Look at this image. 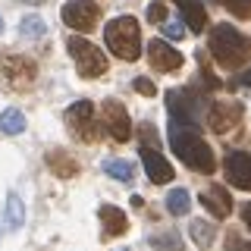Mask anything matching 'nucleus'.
<instances>
[{
	"mask_svg": "<svg viewBox=\"0 0 251 251\" xmlns=\"http://www.w3.org/2000/svg\"><path fill=\"white\" fill-rule=\"evenodd\" d=\"M170 148L188 170L204 173V176H210L217 170V157L207 141L198 135V129H185L179 123H170Z\"/></svg>",
	"mask_w": 251,
	"mask_h": 251,
	"instance_id": "f257e3e1",
	"label": "nucleus"
},
{
	"mask_svg": "<svg viewBox=\"0 0 251 251\" xmlns=\"http://www.w3.org/2000/svg\"><path fill=\"white\" fill-rule=\"evenodd\" d=\"M242 223L248 226V232H251V201L245 204V207H242Z\"/></svg>",
	"mask_w": 251,
	"mask_h": 251,
	"instance_id": "c756f323",
	"label": "nucleus"
},
{
	"mask_svg": "<svg viewBox=\"0 0 251 251\" xmlns=\"http://www.w3.org/2000/svg\"><path fill=\"white\" fill-rule=\"evenodd\" d=\"M192 239H195L198 248L207 251L210 245H214V239H217V226L207 223V220H192Z\"/></svg>",
	"mask_w": 251,
	"mask_h": 251,
	"instance_id": "a211bd4d",
	"label": "nucleus"
},
{
	"mask_svg": "<svg viewBox=\"0 0 251 251\" xmlns=\"http://www.w3.org/2000/svg\"><path fill=\"white\" fill-rule=\"evenodd\" d=\"M198 201H201V207H207V214L214 220L229 217V210H232V198L223 185H210V192H201Z\"/></svg>",
	"mask_w": 251,
	"mask_h": 251,
	"instance_id": "4468645a",
	"label": "nucleus"
},
{
	"mask_svg": "<svg viewBox=\"0 0 251 251\" xmlns=\"http://www.w3.org/2000/svg\"><path fill=\"white\" fill-rule=\"evenodd\" d=\"M167 110H170V123H179L185 129H201V100L192 91H167Z\"/></svg>",
	"mask_w": 251,
	"mask_h": 251,
	"instance_id": "423d86ee",
	"label": "nucleus"
},
{
	"mask_svg": "<svg viewBox=\"0 0 251 251\" xmlns=\"http://www.w3.org/2000/svg\"><path fill=\"white\" fill-rule=\"evenodd\" d=\"M120 251H129V248H120Z\"/></svg>",
	"mask_w": 251,
	"mask_h": 251,
	"instance_id": "72a5a7b5",
	"label": "nucleus"
},
{
	"mask_svg": "<svg viewBox=\"0 0 251 251\" xmlns=\"http://www.w3.org/2000/svg\"><path fill=\"white\" fill-rule=\"evenodd\" d=\"M22 3H44V0H22Z\"/></svg>",
	"mask_w": 251,
	"mask_h": 251,
	"instance_id": "2f4dec72",
	"label": "nucleus"
},
{
	"mask_svg": "<svg viewBox=\"0 0 251 251\" xmlns=\"http://www.w3.org/2000/svg\"><path fill=\"white\" fill-rule=\"evenodd\" d=\"M226 251H251V242H242L239 235H229L226 239Z\"/></svg>",
	"mask_w": 251,
	"mask_h": 251,
	"instance_id": "cd10ccee",
	"label": "nucleus"
},
{
	"mask_svg": "<svg viewBox=\"0 0 251 251\" xmlns=\"http://www.w3.org/2000/svg\"><path fill=\"white\" fill-rule=\"evenodd\" d=\"M179 13H182V22L188 25V31H204L207 28V10H204L201 0H176Z\"/></svg>",
	"mask_w": 251,
	"mask_h": 251,
	"instance_id": "f3484780",
	"label": "nucleus"
},
{
	"mask_svg": "<svg viewBox=\"0 0 251 251\" xmlns=\"http://www.w3.org/2000/svg\"><path fill=\"white\" fill-rule=\"evenodd\" d=\"M220 6H226L235 19H251V0H217Z\"/></svg>",
	"mask_w": 251,
	"mask_h": 251,
	"instance_id": "393cba45",
	"label": "nucleus"
},
{
	"mask_svg": "<svg viewBox=\"0 0 251 251\" xmlns=\"http://www.w3.org/2000/svg\"><path fill=\"white\" fill-rule=\"evenodd\" d=\"M148 19H151V22H167V6H163V3H151V6H148Z\"/></svg>",
	"mask_w": 251,
	"mask_h": 251,
	"instance_id": "bb28decb",
	"label": "nucleus"
},
{
	"mask_svg": "<svg viewBox=\"0 0 251 251\" xmlns=\"http://www.w3.org/2000/svg\"><path fill=\"white\" fill-rule=\"evenodd\" d=\"M148 63L157 73H173V69L182 66V53L167 41H151L148 44Z\"/></svg>",
	"mask_w": 251,
	"mask_h": 251,
	"instance_id": "ddd939ff",
	"label": "nucleus"
},
{
	"mask_svg": "<svg viewBox=\"0 0 251 251\" xmlns=\"http://www.w3.org/2000/svg\"><path fill=\"white\" fill-rule=\"evenodd\" d=\"M22 129H25V116H22V110L10 107V110L0 113V132H3V135H19Z\"/></svg>",
	"mask_w": 251,
	"mask_h": 251,
	"instance_id": "6ab92c4d",
	"label": "nucleus"
},
{
	"mask_svg": "<svg viewBox=\"0 0 251 251\" xmlns=\"http://www.w3.org/2000/svg\"><path fill=\"white\" fill-rule=\"evenodd\" d=\"M47 167L53 170V176L60 179H75L78 176V160L69 151H63V148H53V151H47Z\"/></svg>",
	"mask_w": 251,
	"mask_h": 251,
	"instance_id": "dca6fc26",
	"label": "nucleus"
},
{
	"mask_svg": "<svg viewBox=\"0 0 251 251\" xmlns=\"http://www.w3.org/2000/svg\"><path fill=\"white\" fill-rule=\"evenodd\" d=\"M182 25H185V22H182ZM182 25H179V22H163V35L173 38V41H182V38H185V28Z\"/></svg>",
	"mask_w": 251,
	"mask_h": 251,
	"instance_id": "a878e982",
	"label": "nucleus"
},
{
	"mask_svg": "<svg viewBox=\"0 0 251 251\" xmlns=\"http://www.w3.org/2000/svg\"><path fill=\"white\" fill-rule=\"evenodd\" d=\"M242 85H251V69H248L245 75H242Z\"/></svg>",
	"mask_w": 251,
	"mask_h": 251,
	"instance_id": "7c9ffc66",
	"label": "nucleus"
},
{
	"mask_svg": "<svg viewBox=\"0 0 251 251\" xmlns=\"http://www.w3.org/2000/svg\"><path fill=\"white\" fill-rule=\"evenodd\" d=\"M100 217V229H104V239H120V235L129 229V220L120 207H113V204H100L98 210Z\"/></svg>",
	"mask_w": 251,
	"mask_h": 251,
	"instance_id": "2eb2a0df",
	"label": "nucleus"
},
{
	"mask_svg": "<svg viewBox=\"0 0 251 251\" xmlns=\"http://www.w3.org/2000/svg\"><path fill=\"white\" fill-rule=\"evenodd\" d=\"M66 47H69V53H73V60H75L78 75H82V78H100V75H107L110 60H107V53L98 50L91 41H85V38L73 35V38L66 41Z\"/></svg>",
	"mask_w": 251,
	"mask_h": 251,
	"instance_id": "20e7f679",
	"label": "nucleus"
},
{
	"mask_svg": "<svg viewBox=\"0 0 251 251\" xmlns=\"http://www.w3.org/2000/svg\"><path fill=\"white\" fill-rule=\"evenodd\" d=\"M0 31H3V19H0Z\"/></svg>",
	"mask_w": 251,
	"mask_h": 251,
	"instance_id": "473e14b6",
	"label": "nucleus"
},
{
	"mask_svg": "<svg viewBox=\"0 0 251 251\" xmlns=\"http://www.w3.org/2000/svg\"><path fill=\"white\" fill-rule=\"evenodd\" d=\"M223 170H226L229 185L242 188V192H251V151H226Z\"/></svg>",
	"mask_w": 251,
	"mask_h": 251,
	"instance_id": "9b49d317",
	"label": "nucleus"
},
{
	"mask_svg": "<svg viewBox=\"0 0 251 251\" xmlns=\"http://www.w3.org/2000/svg\"><path fill=\"white\" fill-rule=\"evenodd\" d=\"M104 173L113 179H120V182H132L135 179V170H132L129 160H116V157H110V160H104Z\"/></svg>",
	"mask_w": 251,
	"mask_h": 251,
	"instance_id": "412c9836",
	"label": "nucleus"
},
{
	"mask_svg": "<svg viewBox=\"0 0 251 251\" xmlns=\"http://www.w3.org/2000/svg\"><path fill=\"white\" fill-rule=\"evenodd\" d=\"M19 31H22L25 38H41L44 31H47V25H44L41 16H25V19L19 22Z\"/></svg>",
	"mask_w": 251,
	"mask_h": 251,
	"instance_id": "b1692460",
	"label": "nucleus"
},
{
	"mask_svg": "<svg viewBox=\"0 0 251 251\" xmlns=\"http://www.w3.org/2000/svg\"><path fill=\"white\" fill-rule=\"evenodd\" d=\"M0 69H3V75L10 78L16 88H28V85L35 82V75H38L35 60L19 57V53H6V57H0Z\"/></svg>",
	"mask_w": 251,
	"mask_h": 251,
	"instance_id": "9d476101",
	"label": "nucleus"
},
{
	"mask_svg": "<svg viewBox=\"0 0 251 251\" xmlns=\"http://www.w3.org/2000/svg\"><path fill=\"white\" fill-rule=\"evenodd\" d=\"M63 22H66L73 31H91L94 25H98L100 19V6L94 3V0H69L66 6H63Z\"/></svg>",
	"mask_w": 251,
	"mask_h": 251,
	"instance_id": "0eeeda50",
	"label": "nucleus"
},
{
	"mask_svg": "<svg viewBox=\"0 0 251 251\" xmlns=\"http://www.w3.org/2000/svg\"><path fill=\"white\" fill-rule=\"evenodd\" d=\"M167 210L173 217H185L188 210H192V198H188L185 188H173V192L167 195Z\"/></svg>",
	"mask_w": 251,
	"mask_h": 251,
	"instance_id": "aec40b11",
	"label": "nucleus"
},
{
	"mask_svg": "<svg viewBox=\"0 0 251 251\" xmlns=\"http://www.w3.org/2000/svg\"><path fill=\"white\" fill-rule=\"evenodd\" d=\"M135 91L138 94H148V98H154V82H151V78H135Z\"/></svg>",
	"mask_w": 251,
	"mask_h": 251,
	"instance_id": "c85d7f7f",
	"label": "nucleus"
},
{
	"mask_svg": "<svg viewBox=\"0 0 251 251\" xmlns=\"http://www.w3.org/2000/svg\"><path fill=\"white\" fill-rule=\"evenodd\" d=\"M242 123V104L239 100H214L207 107V126L217 135H226Z\"/></svg>",
	"mask_w": 251,
	"mask_h": 251,
	"instance_id": "6e6552de",
	"label": "nucleus"
},
{
	"mask_svg": "<svg viewBox=\"0 0 251 251\" xmlns=\"http://www.w3.org/2000/svg\"><path fill=\"white\" fill-rule=\"evenodd\" d=\"M151 245H154V251H182V239H179V232L167 229V232L151 235Z\"/></svg>",
	"mask_w": 251,
	"mask_h": 251,
	"instance_id": "5701e85b",
	"label": "nucleus"
},
{
	"mask_svg": "<svg viewBox=\"0 0 251 251\" xmlns=\"http://www.w3.org/2000/svg\"><path fill=\"white\" fill-rule=\"evenodd\" d=\"M25 223V207H22V201H19V195H6V226L10 229H19V226Z\"/></svg>",
	"mask_w": 251,
	"mask_h": 251,
	"instance_id": "4be33fe9",
	"label": "nucleus"
},
{
	"mask_svg": "<svg viewBox=\"0 0 251 251\" xmlns=\"http://www.w3.org/2000/svg\"><path fill=\"white\" fill-rule=\"evenodd\" d=\"M104 41H107L110 50L126 63H135L141 57V28L132 16H116L104 28Z\"/></svg>",
	"mask_w": 251,
	"mask_h": 251,
	"instance_id": "7ed1b4c3",
	"label": "nucleus"
},
{
	"mask_svg": "<svg viewBox=\"0 0 251 251\" xmlns=\"http://www.w3.org/2000/svg\"><path fill=\"white\" fill-rule=\"evenodd\" d=\"M210 57L223 69H242L251 63V41L232 25H214L210 28Z\"/></svg>",
	"mask_w": 251,
	"mask_h": 251,
	"instance_id": "f03ea898",
	"label": "nucleus"
},
{
	"mask_svg": "<svg viewBox=\"0 0 251 251\" xmlns=\"http://www.w3.org/2000/svg\"><path fill=\"white\" fill-rule=\"evenodd\" d=\"M100 120H104L107 132L113 135V141H129L132 138V120H129V110H126L120 100H104V110H100Z\"/></svg>",
	"mask_w": 251,
	"mask_h": 251,
	"instance_id": "1a4fd4ad",
	"label": "nucleus"
},
{
	"mask_svg": "<svg viewBox=\"0 0 251 251\" xmlns=\"http://www.w3.org/2000/svg\"><path fill=\"white\" fill-rule=\"evenodd\" d=\"M141 163H145V173L148 179L157 185H167L173 179V167L167 163V157L157 151V145H148V141H141Z\"/></svg>",
	"mask_w": 251,
	"mask_h": 251,
	"instance_id": "f8f14e48",
	"label": "nucleus"
},
{
	"mask_svg": "<svg viewBox=\"0 0 251 251\" xmlns=\"http://www.w3.org/2000/svg\"><path fill=\"white\" fill-rule=\"evenodd\" d=\"M66 126L69 132L78 138V141H88V145H94L100 135H104V120H98L94 116V104L91 100H78V104H73L66 110Z\"/></svg>",
	"mask_w": 251,
	"mask_h": 251,
	"instance_id": "39448f33",
	"label": "nucleus"
}]
</instances>
